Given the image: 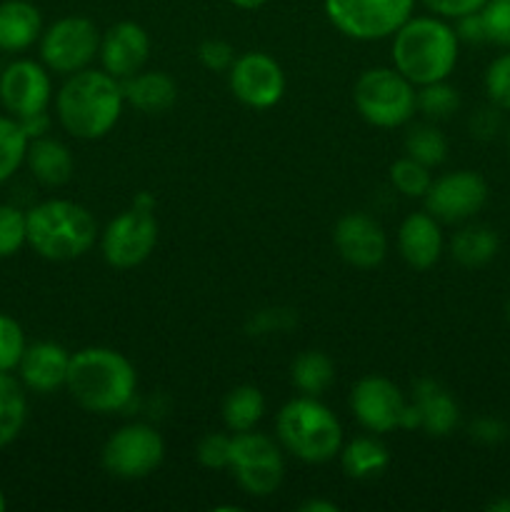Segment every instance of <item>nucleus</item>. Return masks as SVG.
I'll return each mask as SVG.
<instances>
[{"instance_id":"nucleus-1","label":"nucleus","mask_w":510,"mask_h":512,"mask_svg":"<svg viewBox=\"0 0 510 512\" xmlns=\"http://www.w3.org/2000/svg\"><path fill=\"white\" fill-rule=\"evenodd\" d=\"M75 403L90 413H115L133 400L135 370L110 348H85L70 355L65 378Z\"/></svg>"},{"instance_id":"nucleus-2","label":"nucleus","mask_w":510,"mask_h":512,"mask_svg":"<svg viewBox=\"0 0 510 512\" xmlns=\"http://www.w3.org/2000/svg\"><path fill=\"white\" fill-rule=\"evenodd\" d=\"M123 85L103 70H78L58 93V118L70 135L83 140L110 133L123 110Z\"/></svg>"},{"instance_id":"nucleus-3","label":"nucleus","mask_w":510,"mask_h":512,"mask_svg":"<svg viewBox=\"0 0 510 512\" xmlns=\"http://www.w3.org/2000/svg\"><path fill=\"white\" fill-rule=\"evenodd\" d=\"M393 63L413 85L440 83L458 63V33L443 20L408 18L395 30Z\"/></svg>"},{"instance_id":"nucleus-4","label":"nucleus","mask_w":510,"mask_h":512,"mask_svg":"<svg viewBox=\"0 0 510 512\" xmlns=\"http://www.w3.org/2000/svg\"><path fill=\"white\" fill-rule=\"evenodd\" d=\"M28 243L48 260H73L95 243L98 223L93 215L70 200H48L25 215Z\"/></svg>"},{"instance_id":"nucleus-5","label":"nucleus","mask_w":510,"mask_h":512,"mask_svg":"<svg viewBox=\"0 0 510 512\" xmlns=\"http://www.w3.org/2000/svg\"><path fill=\"white\" fill-rule=\"evenodd\" d=\"M278 438L295 458L305 463H325L340 453L343 430L338 418L315 398H295L280 410Z\"/></svg>"},{"instance_id":"nucleus-6","label":"nucleus","mask_w":510,"mask_h":512,"mask_svg":"<svg viewBox=\"0 0 510 512\" xmlns=\"http://www.w3.org/2000/svg\"><path fill=\"white\" fill-rule=\"evenodd\" d=\"M353 100L358 113L378 128L408 123L418 105L413 83L403 73L390 68L365 70L355 83Z\"/></svg>"},{"instance_id":"nucleus-7","label":"nucleus","mask_w":510,"mask_h":512,"mask_svg":"<svg viewBox=\"0 0 510 512\" xmlns=\"http://www.w3.org/2000/svg\"><path fill=\"white\" fill-rule=\"evenodd\" d=\"M158 243V220L153 215V198L140 195L133 208L108 223L103 233V255L113 268H135L153 253Z\"/></svg>"},{"instance_id":"nucleus-8","label":"nucleus","mask_w":510,"mask_h":512,"mask_svg":"<svg viewBox=\"0 0 510 512\" xmlns=\"http://www.w3.org/2000/svg\"><path fill=\"white\" fill-rule=\"evenodd\" d=\"M415 0H325L330 23L355 40L393 35L413 13Z\"/></svg>"},{"instance_id":"nucleus-9","label":"nucleus","mask_w":510,"mask_h":512,"mask_svg":"<svg viewBox=\"0 0 510 512\" xmlns=\"http://www.w3.org/2000/svg\"><path fill=\"white\" fill-rule=\"evenodd\" d=\"M228 468H233L240 488L255 498L275 493L283 480V458H280L278 445L268 435L250 433V430L235 433L230 438Z\"/></svg>"},{"instance_id":"nucleus-10","label":"nucleus","mask_w":510,"mask_h":512,"mask_svg":"<svg viewBox=\"0 0 510 512\" xmlns=\"http://www.w3.org/2000/svg\"><path fill=\"white\" fill-rule=\"evenodd\" d=\"M163 438L150 425H125L103 448V468L113 478L140 480L163 463Z\"/></svg>"},{"instance_id":"nucleus-11","label":"nucleus","mask_w":510,"mask_h":512,"mask_svg":"<svg viewBox=\"0 0 510 512\" xmlns=\"http://www.w3.org/2000/svg\"><path fill=\"white\" fill-rule=\"evenodd\" d=\"M100 50L98 28L88 18H63L50 25L40 43L45 65L55 73H78Z\"/></svg>"},{"instance_id":"nucleus-12","label":"nucleus","mask_w":510,"mask_h":512,"mask_svg":"<svg viewBox=\"0 0 510 512\" xmlns=\"http://www.w3.org/2000/svg\"><path fill=\"white\" fill-rule=\"evenodd\" d=\"M488 200V185L473 170L448 173L430 183L425 193V208L435 220L460 223L478 213Z\"/></svg>"},{"instance_id":"nucleus-13","label":"nucleus","mask_w":510,"mask_h":512,"mask_svg":"<svg viewBox=\"0 0 510 512\" xmlns=\"http://www.w3.org/2000/svg\"><path fill=\"white\" fill-rule=\"evenodd\" d=\"M230 90L250 108H270L285 93L280 65L265 53H245L230 65Z\"/></svg>"},{"instance_id":"nucleus-14","label":"nucleus","mask_w":510,"mask_h":512,"mask_svg":"<svg viewBox=\"0 0 510 512\" xmlns=\"http://www.w3.org/2000/svg\"><path fill=\"white\" fill-rule=\"evenodd\" d=\"M350 408L355 418L373 433H388L403 428L408 403L400 395L398 385L380 375H368L350 393Z\"/></svg>"},{"instance_id":"nucleus-15","label":"nucleus","mask_w":510,"mask_h":512,"mask_svg":"<svg viewBox=\"0 0 510 512\" xmlns=\"http://www.w3.org/2000/svg\"><path fill=\"white\" fill-rule=\"evenodd\" d=\"M0 100L18 120L40 115L50 100L48 73L33 60H15L0 75Z\"/></svg>"},{"instance_id":"nucleus-16","label":"nucleus","mask_w":510,"mask_h":512,"mask_svg":"<svg viewBox=\"0 0 510 512\" xmlns=\"http://www.w3.org/2000/svg\"><path fill=\"white\" fill-rule=\"evenodd\" d=\"M333 243L340 258L355 268H375L383 263L388 240L383 228L365 213H348L335 223Z\"/></svg>"},{"instance_id":"nucleus-17","label":"nucleus","mask_w":510,"mask_h":512,"mask_svg":"<svg viewBox=\"0 0 510 512\" xmlns=\"http://www.w3.org/2000/svg\"><path fill=\"white\" fill-rule=\"evenodd\" d=\"M150 53L148 33L138 23H115L100 40V58H103L105 73L118 80H128L145 65Z\"/></svg>"},{"instance_id":"nucleus-18","label":"nucleus","mask_w":510,"mask_h":512,"mask_svg":"<svg viewBox=\"0 0 510 512\" xmlns=\"http://www.w3.org/2000/svg\"><path fill=\"white\" fill-rule=\"evenodd\" d=\"M398 248L405 263L418 270H428L438 263L443 250V233L430 213H413L403 220L398 233Z\"/></svg>"},{"instance_id":"nucleus-19","label":"nucleus","mask_w":510,"mask_h":512,"mask_svg":"<svg viewBox=\"0 0 510 512\" xmlns=\"http://www.w3.org/2000/svg\"><path fill=\"white\" fill-rule=\"evenodd\" d=\"M68 365L70 355L63 345L38 343L25 348L18 368L30 390H35V393H53L55 388L65 385Z\"/></svg>"},{"instance_id":"nucleus-20","label":"nucleus","mask_w":510,"mask_h":512,"mask_svg":"<svg viewBox=\"0 0 510 512\" xmlns=\"http://www.w3.org/2000/svg\"><path fill=\"white\" fill-rule=\"evenodd\" d=\"M413 405L418 408L420 428L433 438H445L458 425V403L453 395L435 380L423 378L413 388Z\"/></svg>"},{"instance_id":"nucleus-21","label":"nucleus","mask_w":510,"mask_h":512,"mask_svg":"<svg viewBox=\"0 0 510 512\" xmlns=\"http://www.w3.org/2000/svg\"><path fill=\"white\" fill-rule=\"evenodd\" d=\"M43 20L35 5L25 0L0 3V50H23L38 40Z\"/></svg>"},{"instance_id":"nucleus-22","label":"nucleus","mask_w":510,"mask_h":512,"mask_svg":"<svg viewBox=\"0 0 510 512\" xmlns=\"http://www.w3.org/2000/svg\"><path fill=\"white\" fill-rule=\"evenodd\" d=\"M123 95L128 98L130 105H135V108L140 110V113L155 115L165 113V110L175 103L178 88H175L170 75L153 70V73H140L128 78Z\"/></svg>"},{"instance_id":"nucleus-23","label":"nucleus","mask_w":510,"mask_h":512,"mask_svg":"<svg viewBox=\"0 0 510 512\" xmlns=\"http://www.w3.org/2000/svg\"><path fill=\"white\" fill-rule=\"evenodd\" d=\"M25 158H28L30 173L43 185H63L73 175V155L58 140H35L33 145H28Z\"/></svg>"},{"instance_id":"nucleus-24","label":"nucleus","mask_w":510,"mask_h":512,"mask_svg":"<svg viewBox=\"0 0 510 512\" xmlns=\"http://www.w3.org/2000/svg\"><path fill=\"white\" fill-rule=\"evenodd\" d=\"M498 235L485 225H468L450 243V253L465 268H480L498 253Z\"/></svg>"},{"instance_id":"nucleus-25","label":"nucleus","mask_w":510,"mask_h":512,"mask_svg":"<svg viewBox=\"0 0 510 512\" xmlns=\"http://www.w3.org/2000/svg\"><path fill=\"white\" fill-rule=\"evenodd\" d=\"M290 378H293V385L298 390H303L310 398H318L320 393L330 388L335 378L333 360L325 353H315V350H308V353L298 355L290 365Z\"/></svg>"},{"instance_id":"nucleus-26","label":"nucleus","mask_w":510,"mask_h":512,"mask_svg":"<svg viewBox=\"0 0 510 512\" xmlns=\"http://www.w3.org/2000/svg\"><path fill=\"white\" fill-rule=\"evenodd\" d=\"M390 463V453L380 440L375 438H355L343 450V470L350 478H373L380 475Z\"/></svg>"},{"instance_id":"nucleus-27","label":"nucleus","mask_w":510,"mask_h":512,"mask_svg":"<svg viewBox=\"0 0 510 512\" xmlns=\"http://www.w3.org/2000/svg\"><path fill=\"white\" fill-rule=\"evenodd\" d=\"M263 413V393H260L258 388H253V385H240V388H235L223 403V420L230 430H235V433L253 430V425L263 418Z\"/></svg>"},{"instance_id":"nucleus-28","label":"nucleus","mask_w":510,"mask_h":512,"mask_svg":"<svg viewBox=\"0 0 510 512\" xmlns=\"http://www.w3.org/2000/svg\"><path fill=\"white\" fill-rule=\"evenodd\" d=\"M25 395L20 390L18 380L8 373H0V448L13 443L25 425Z\"/></svg>"},{"instance_id":"nucleus-29","label":"nucleus","mask_w":510,"mask_h":512,"mask_svg":"<svg viewBox=\"0 0 510 512\" xmlns=\"http://www.w3.org/2000/svg\"><path fill=\"white\" fill-rule=\"evenodd\" d=\"M28 153V133L13 118H0V183L10 178Z\"/></svg>"},{"instance_id":"nucleus-30","label":"nucleus","mask_w":510,"mask_h":512,"mask_svg":"<svg viewBox=\"0 0 510 512\" xmlns=\"http://www.w3.org/2000/svg\"><path fill=\"white\" fill-rule=\"evenodd\" d=\"M405 148H408L410 158L430 168V165H440L445 160V155H448V140L433 125H420V128L410 130L408 140H405Z\"/></svg>"},{"instance_id":"nucleus-31","label":"nucleus","mask_w":510,"mask_h":512,"mask_svg":"<svg viewBox=\"0 0 510 512\" xmlns=\"http://www.w3.org/2000/svg\"><path fill=\"white\" fill-rule=\"evenodd\" d=\"M390 180H393L395 188L400 190L408 198H418V195H425L430 188V170L428 165L418 163L408 155V158L395 160L393 168H390Z\"/></svg>"},{"instance_id":"nucleus-32","label":"nucleus","mask_w":510,"mask_h":512,"mask_svg":"<svg viewBox=\"0 0 510 512\" xmlns=\"http://www.w3.org/2000/svg\"><path fill=\"white\" fill-rule=\"evenodd\" d=\"M458 105H460L458 90L445 85V80L423 85V90L418 93V108L423 110L428 118H435V120L450 118V115L458 110Z\"/></svg>"},{"instance_id":"nucleus-33","label":"nucleus","mask_w":510,"mask_h":512,"mask_svg":"<svg viewBox=\"0 0 510 512\" xmlns=\"http://www.w3.org/2000/svg\"><path fill=\"white\" fill-rule=\"evenodd\" d=\"M28 243L25 215L13 205H0V258H10Z\"/></svg>"},{"instance_id":"nucleus-34","label":"nucleus","mask_w":510,"mask_h":512,"mask_svg":"<svg viewBox=\"0 0 510 512\" xmlns=\"http://www.w3.org/2000/svg\"><path fill=\"white\" fill-rule=\"evenodd\" d=\"M25 353L23 328L15 318L0 313V373H10L18 368Z\"/></svg>"},{"instance_id":"nucleus-35","label":"nucleus","mask_w":510,"mask_h":512,"mask_svg":"<svg viewBox=\"0 0 510 512\" xmlns=\"http://www.w3.org/2000/svg\"><path fill=\"white\" fill-rule=\"evenodd\" d=\"M485 40L510 48V0H488L480 8Z\"/></svg>"},{"instance_id":"nucleus-36","label":"nucleus","mask_w":510,"mask_h":512,"mask_svg":"<svg viewBox=\"0 0 510 512\" xmlns=\"http://www.w3.org/2000/svg\"><path fill=\"white\" fill-rule=\"evenodd\" d=\"M485 90L493 105L500 110H510V48L508 53L498 55L485 73Z\"/></svg>"},{"instance_id":"nucleus-37","label":"nucleus","mask_w":510,"mask_h":512,"mask_svg":"<svg viewBox=\"0 0 510 512\" xmlns=\"http://www.w3.org/2000/svg\"><path fill=\"white\" fill-rule=\"evenodd\" d=\"M198 460L205 468H228L230 465V438L228 435H208L198 445Z\"/></svg>"},{"instance_id":"nucleus-38","label":"nucleus","mask_w":510,"mask_h":512,"mask_svg":"<svg viewBox=\"0 0 510 512\" xmlns=\"http://www.w3.org/2000/svg\"><path fill=\"white\" fill-rule=\"evenodd\" d=\"M198 58L208 70H230L235 60L233 48L223 43V40H205L198 48Z\"/></svg>"},{"instance_id":"nucleus-39","label":"nucleus","mask_w":510,"mask_h":512,"mask_svg":"<svg viewBox=\"0 0 510 512\" xmlns=\"http://www.w3.org/2000/svg\"><path fill=\"white\" fill-rule=\"evenodd\" d=\"M470 438L485 445L503 443L508 438V425L500 423L498 418H478L470 425Z\"/></svg>"},{"instance_id":"nucleus-40","label":"nucleus","mask_w":510,"mask_h":512,"mask_svg":"<svg viewBox=\"0 0 510 512\" xmlns=\"http://www.w3.org/2000/svg\"><path fill=\"white\" fill-rule=\"evenodd\" d=\"M423 3L445 18H463L468 13H478L488 0H423Z\"/></svg>"},{"instance_id":"nucleus-41","label":"nucleus","mask_w":510,"mask_h":512,"mask_svg":"<svg viewBox=\"0 0 510 512\" xmlns=\"http://www.w3.org/2000/svg\"><path fill=\"white\" fill-rule=\"evenodd\" d=\"M498 105L495 108H483L478 110V113L473 115V120H470V130H473L475 138L480 140H488L493 138L495 133L500 130V113H498Z\"/></svg>"},{"instance_id":"nucleus-42","label":"nucleus","mask_w":510,"mask_h":512,"mask_svg":"<svg viewBox=\"0 0 510 512\" xmlns=\"http://www.w3.org/2000/svg\"><path fill=\"white\" fill-rule=\"evenodd\" d=\"M458 38L468 40V43H485V28H483V18L478 13H468L463 18H458Z\"/></svg>"},{"instance_id":"nucleus-43","label":"nucleus","mask_w":510,"mask_h":512,"mask_svg":"<svg viewBox=\"0 0 510 512\" xmlns=\"http://www.w3.org/2000/svg\"><path fill=\"white\" fill-rule=\"evenodd\" d=\"M303 512H338V505L333 503H320V500H310V503L300 505Z\"/></svg>"},{"instance_id":"nucleus-44","label":"nucleus","mask_w":510,"mask_h":512,"mask_svg":"<svg viewBox=\"0 0 510 512\" xmlns=\"http://www.w3.org/2000/svg\"><path fill=\"white\" fill-rule=\"evenodd\" d=\"M488 510H493V512H510V498L495 500V503L488 505Z\"/></svg>"},{"instance_id":"nucleus-45","label":"nucleus","mask_w":510,"mask_h":512,"mask_svg":"<svg viewBox=\"0 0 510 512\" xmlns=\"http://www.w3.org/2000/svg\"><path fill=\"white\" fill-rule=\"evenodd\" d=\"M233 5H238V8H245V10H253V8H260V5L265 3V0H230Z\"/></svg>"},{"instance_id":"nucleus-46","label":"nucleus","mask_w":510,"mask_h":512,"mask_svg":"<svg viewBox=\"0 0 510 512\" xmlns=\"http://www.w3.org/2000/svg\"><path fill=\"white\" fill-rule=\"evenodd\" d=\"M3 510H5V495L0 493V512H3Z\"/></svg>"},{"instance_id":"nucleus-47","label":"nucleus","mask_w":510,"mask_h":512,"mask_svg":"<svg viewBox=\"0 0 510 512\" xmlns=\"http://www.w3.org/2000/svg\"><path fill=\"white\" fill-rule=\"evenodd\" d=\"M508 318H510V300H508Z\"/></svg>"},{"instance_id":"nucleus-48","label":"nucleus","mask_w":510,"mask_h":512,"mask_svg":"<svg viewBox=\"0 0 510 512\" xmlns=\"http://www.w3.org/2000/svg\"><path fill=\"white\" fill-rule=\"evenodd\" d=\"M508 143H510V135H508Z\"/></svg>"}]
</instances>
